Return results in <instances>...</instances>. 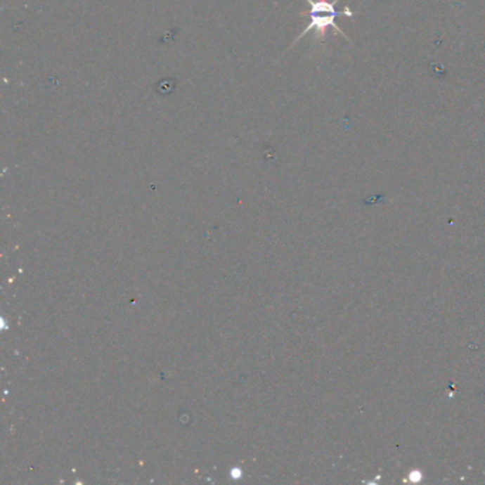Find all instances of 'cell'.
I'll return each instance as SVG.
<instances>
[{"instance_id": "obj_1", "label": "cell", "mask_w": 485, "mask_h": 485, "mask_svg": "<svg viewBox=\"0 0 485 485\" xmlns=\"http://www.w3.org/2000/svg\"><path fill=\"white\" fill-rule=\"evenodd\" d=\"M306 2L309 5V12L302 13V16H309V25L297 36L292 47L312 30L316 34L315 36L316 41H325L329 29H333L342 37L350 41V39L344 34V32L336 25V18L339 16H347V18L354 16V12L350 8H344L343 11H336V5L339 0H306Z\"/></svg>"}]
</instances>
